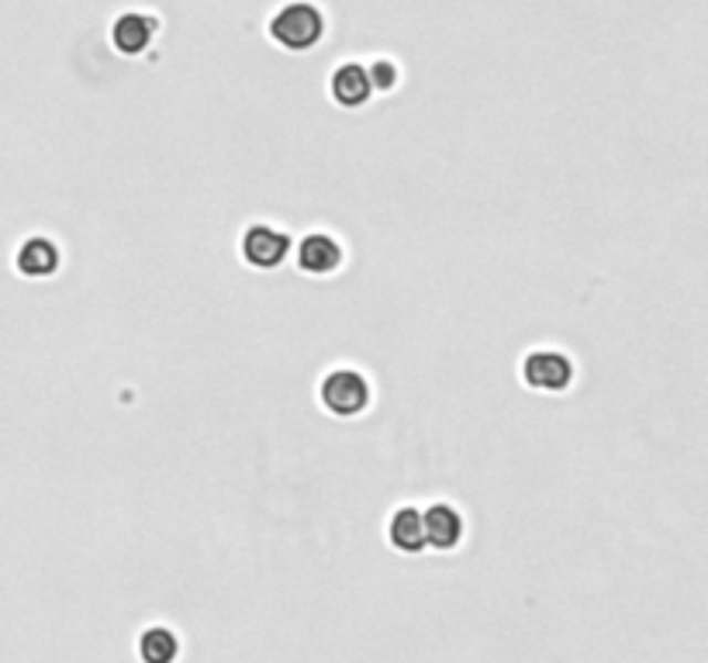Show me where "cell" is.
<instances>
[{
	"label": "cell",
	"mask_w": 708,
	"mask_h": 663,
	"mask_svg": "<svg viewBox=\"0 0 708 663\" xmlns=\"http://www.w3.org/2000/svg\"><path fill=\"white\" fill-rule=\"evenodd\" d=\"M325 35V14L308 4V0H294V4H283L270 18V39L288 49V52H308L315 49Z\"/></svg>",
	"instance_id": "6da1fadb"
},
{
	"label": "cell",
	"mask_w": 708,
	"mask_h": 663,
	"mask_svg": "<svg viewBox=\"0 0 708 663\" xmlns=\"http://www.w3.org/2000/svg\"><path fill=\"white\" fill-rule=\"evenodd\" d=\"M319 397H322V405H325L329 415L353 418V415L366 412V405H371V384H366V377L360 370L339 366V370H332V373H325V377H322Z\"/></svg>",
	"instance_id": "7a4b0ae2"
},
{
	"label": "cell",
	"mask_w": 708,
	"mask_h": 663,
	"mask_svg": "<svg viewBox=\"0 0 708 663\" xmlns=\"http://www.w3.org/2000/svg\"><path fill=\"white\" fill-rule=\"evenodd\" d=\"M522 381L532 391L560 394L574 381V363L556 350H535L522 360Z\"/></svg>",
	"instance_id": "3957f363"
},
{
	"label": "cell",
	"mask_w": 708,
	"mask_h": 663,
	"mask_svg": "<svg viewBox=\"0 0 708 663\" xmlns=\"http://www.w3.org/2000/svg\"><path fill=\"white\" fill-rule=\"evenodd\" d=\"M242 259L252 270H277L291 256V239L273 225H252L242 236Z\"/></svg>",
	"instance_id": "277c9868"
},
{
	"label": "cell",
	"mask_w": 708,
	"mask_h": 663,
	"mask_svg": "<svg viewBox=\"0 0 708 663\" xmlns=\"http://www.w3.org/2000/svg\"><path fill=\"white\" fill-rule=\"evenodd\" d=\"M421 522H425V542L439 553L457 550V546L464 542V515L446 501H436V505L425 508Z\"/></svg>",
	"instance_id": "5b68a950"
},
{
	"label": "cell",
	"mask_w": 708,
	"mask_h": 663,
	"mask_svg": "<svg viewBox=\"0 0 708 663\" xmlns=\"http://www.w3.org/2000/svg\"><path fill=\"white\" fill-rule=\"evenodd\" d=\"M298 267L308 277H329L343 267V246L325 232H311L298 242Z\"/></svg>",
	"instance_id": "8992f818"
},
{
	"label": "cell",
	"mask_w": 708,
	"mask_h": 663,
	"mask_svg": "<svg viewBox=\"0 0 708 663\" xmlns=\"http://www.w3.org/2000/svg\"><path fill=\"white\" fill-rule=\"evenodd\" d=\"M329 91H332V101L339 107H363L366 101H371V94H374V83H371V73H366V66L343 63V66L332 73Z\"/></svg>",
	"instance_id": "52a82bcc"
},
{
	"label": "cell",
	"mask_w": 708,
	"mask_h": 663,
	"mask_svg": "<svg viewBox=\"0 0 708 663\" xmlns=\"http://www.w3.org/2000/svg\"><path fill=\"white\" fill-rule=\"evenodd\" d=\"M156 39V21L146 14H122L115 24H111V45H115L122 55H138L146 52Z\"/></svg>",
	"instance_id": "ba28073f"
},
{
	"label": "cell",
	"mask_w": 708,
	"mask_h": 663,
	"mask_svg": "<svg viewBox=\"0 0 708 663\" xmlns=\"http://www.w3.org/2000/svg\"><path fill=\"white\" fill-rule=\"evenodd\" d=\"M387 539L398 553H421L429 550V542H425V522H421V511L405 505L391 515L387 522Z\"/></svg>",
	"instance_id": "9c48e42d"
},
{
	"label": "cell",
	"mask_w": 708,
	"mask_h": 663,
	"mask_svg": "<svg viewBox=\"0 0 708 663\" xmlns=\"http://www.w3.org/2000/svg\"><path fill=\"white\" fill-rule=\"evenodd\" d=\"M18 270L24 277H52L55 270H60V249H55L52 239H28L21 249H18Z\"/></svg>",
	"instance_id": "30bf717a"
},
{
	"label": "cell",
	"mask_w": 708,
	"mask_h": 663,
	"mask_svg": "<svg viewBox=\"0 0 708 663\" xmlns=\"http://www.w3.org/2000/svg\"><path fill=\"white\" fill-rule=\"evenodd\" d=\"M180 656V636L166 625H149L138 636V660L142 663H177Z\"/></svg>",
	"instance_id": "8fae6325"
},
{
	"label": "cell",
	"mask_w": 708,
	"mask_h": 663,
	"mask_svg": "<svg viewBox=\"0 0 708 663\" xmlns=\"http://www.w3.org/2000/svg\"><path fill=\"white\" fill-rule=\"evenodd\" d=\"M366 73H371L374 91H391V86L398 83V70H394V63H387V60H377L374 70H366Z\"/></svg>",
	"instance_id": "7c38bea8"
}]
</instances>
